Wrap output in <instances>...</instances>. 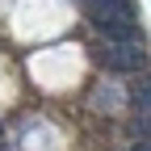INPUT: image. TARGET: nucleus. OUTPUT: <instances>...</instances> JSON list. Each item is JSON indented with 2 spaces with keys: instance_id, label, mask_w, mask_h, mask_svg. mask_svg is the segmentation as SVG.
Masks as SVG:
<instances>
[{
  "instance_id": "f257e3e1",
  "label": "nucleus",
  "mask_w": 151,
  "mask_h": 151,
  "mask_svg": "<svg viewBox=\"0 0 151 151\" xmlns=\"http://www.w3.org/2000/svg\"><path fill=\"white\" fill-rule=\"evenodd\" d=\"M139 13H134V0H92V25H97L109 42H134L139 29Z\"/></svg>"
},
{
  "instance_id": "f03ea898",
  "label": "nucleus",
  "mask_w": 151,
  "mask_h": 151,
  "mask_svg": "<svg viewBox=\"0 0 151 151\" xmlns=\"http://www.w3.org/2000/svg\"><path fill=\"white\" fill-rule=\"evenodd\" d=\"M97 63L109 67V71H139V67H147L143 38H134V42H105L97 50Z\"/></svg>"
},
{
  "instance_id": "7ed1b4c3",
  "label": "nucleus",
  "mask_w": 151,
  "mask_h": 151,
  "mask_svg": "<svg viewBox=\"0 0 151 151\" xmlns=\"http://www.w3.org/2000/svg\"><path fill=\"white\" fill-rule=\"evenodd\" d=\"M130 151H151V147H147V139H139L134 147H130Z\"/></svg>"
},
{
  "instance_id": "20e7f679",
  "label": "nucleus",
  "mask_w": 151,
  "mask_h": 151,
  "mask_svg": "<svg viewBox=\"0 0 151 151\" xmlns=\"http://www.w3.org/2000/svg\"><path fill=\"white\" fill-rule=\"evenodd\" d=\"M0 151H4V147H0Z\"/></svg>"
}]
</instances>
